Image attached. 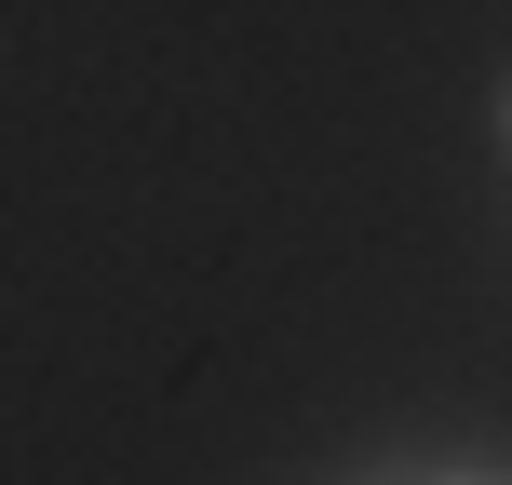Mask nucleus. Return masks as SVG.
I'll use <instances>...</instances> for the list:
<instances>
[{
  "label": "nucleus",
  "mask_w": 512,
  "mask_h": 485,
  "mask_svg": "<svg viewBox=\"0 0 512 485\" xmlns=\"http://www.w3.org/2000/svg\"><path fill=\"white\" fill-rule=\"evenodd\" d=\"M499 135H512V95H499Z\"/></svg>",
  "instance_id": "f257e3e1"
}]
</instances>
